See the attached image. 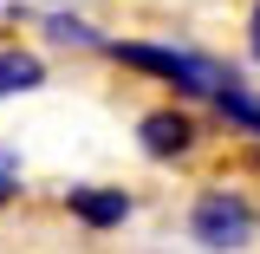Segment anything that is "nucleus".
Returning a JSON list of instances; mask_svg holds the SVG:
<instances>
[{
    "label": "nucleus",
    "instance_id": "nucleus-7",
    "mask_svg": "<svg viewBox=\"0 0 260 254\" xmlns=\"http://www.w3.org/2000/svg\"><path fill=\"white\" fill-rule=\"evenodd\" d=\"M20 189H26V163H20L13 144H0V209H7V202H20Z\"/></svg>",
    "mask_w": 260,
    "mask_h": 254
},
{
    "label": "nucleus",
    "instance_id": "nucleus-9",
    "mask_svg": "<svg viewBox=\"0 0 260 254\" xmlns=\"http://www.w3.org/2000/svg\"><path fill=\"white\" fill-rule=\"evenodd\" d=\"M39 7H85V0H39Z\"/></svg>",
    "mask_w": 260,
    "mask_h": 254
},
{
    "label": "nucleus",
    "instance_id": "nucleus-1",
    "mask_svg": "<svg viewBox=\"0 0 260 254\" xmlns=\"http://www.w3.org/2000/svg\"><path fill=\"white\" fill-rule=\"evenodd\" d=\"M104 59H117L124 72H143V78L169 85L176 98H215L234 78V65L208 59L195 46H162V39H104Z\"/></svg>",
    "mask_w": 260,
    "mask_h": 254
},
{
    "label": "nucleus",
    "instance_id": "nucleus-3",
    "mask_svg": "<svg viewBox=\"0 0 260 254\" xmlns=\"http://www.w3.org/2000/svg\"><path fill=\"white\" fill-rule=\"evenodd\" d=\"M137 144H143L150 163H182L195 144H202V130H195V118L182 104H156V111L137 118Z\"/></svg>",
    "mask_w": 260,
    "mask_h": 254
},
{
    "label": "nucleus",
    "instance_id": "nucleus-2",
    "mask_svg": "<svg viewBox=\"0 0 260 254\" xmlns=\"http://www.w3.org/2000/svg\"><path fill=\"white\" fill-rule=\"evenodd\" d=\"M254 228H260V215L241 189H202L189 209V241L208 254H241L254 241Z\"/></svg>",
    "mask_w": 260,
    "mask_h": 254
},
{
    "label": "nucleus",
    "instance_id": "nucleus-4",
    "mask_svg": "<svg viewBox=\"0 0 260 254\" xmlns=\"http://www.w3.org/2000/svg\"><path fill=\"white\" fill-rule=\"evenodd\" d=\"M65 209H72V222H85V228H124L137 202H130V189H111V183H72Z\"/></svg>",
    "mask_w": 260,
    "mask_h": 254
},
{
    "label": "nucleus",
    "instance_id": "nucleus-8",
    "mask_svg": "<svg viewBox=\"0 0 260 254\" xmlns=\"http://www.w3.org/2000/svg\"><path fill=\"white\" fill-rule=\"evenodd\" d=\"M247 59L260 65V0H254V7H247Z\"/></svg>",
    "mask_w": 260,
    "mask_h": 254
},
{
    "label": "nucleus",
    "instance_id": "nucleus-6",
    "mask_svg": "<svg viewBox=\"0 0 260 254\" xmlns=\"http://www.w3.org/2000/svg\"><path fill=\"white\" fill-rule=\"evenodd\" d=\"M39 33H46L52 46H78V52H104V33H98L91 20H78L72 7H46V20H39Z\"/></svg>",
    "mask_w": 260,
    "mask_h": 254
},
{
    "label": "nucleus",
    "instance_id": "nucleus-5",
    "mask_svg": "<svg viewBox=\"0 0 260 254\" xmlns=\"http://www.w3.org/2000/svg\"><path fill=\"white\" fill-rule=\"evenodd\" d=\"M46 85V59L39 46H20V39H0V98H20Z\"/></svg>",
    "mask_w": 260,
    "mask_h": 254
}]
</instances>
